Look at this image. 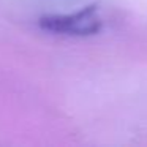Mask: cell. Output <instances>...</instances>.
<instances>
[{
  "instance_id": "1",
  "label": "cell",
  "mask_w": 147,
  "mask_h": 147,
  "mask_svg": "<svg viewBox=\"0 0 147 147\" xmlns=\"http://www.w3.org/2000/svg\"><path fill=\"white\" fill-rule=\"evenodd\" d=\"M40 26L43 30H48L52 33L84 36L100 32L103 19L98 7H87L74 13L46 16L40 21Z\"/></svg>"
}]
</instances>
